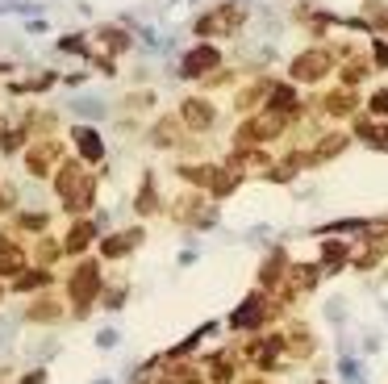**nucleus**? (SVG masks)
<instances>
[{
	"label": "nucleus",
	"mask_w": 388,
	"mask_h": 384,
	"mask_svg": "<svg viewBox=\"0 0 388 384\" xmlns=\"http://www.w3.org/2000/svg\"><path fill=\"white\" fill-rule=\"evenodd\" d=\"M176 134H180V130H176V117H163V125H155V142H159V146H171Z\"/></svg>",
	"instance_id": "obj_21"
},
{
	"label": "nucleus",
	"mask_w": 388,
	"mask_h": 384,
	"mask_svg": "<svg viewBox=\"0 0 388 384\" xmlns=\"http://www.w3.org/2000/svg\"><path fill=\"white\" fill-rule=\"evenodd\" d=\"M59 197H63V209H71V213H84L92 205V180L84 176L79 163H63V171H59Z\"/></svg>",
	"instance_id": "obj_1"
},
{
	"label": "nucleus",
	"mask_w": 388,
	"mask_h": 384,
	"mask_svg": "<svg viewBox=\"0 0 388 384\" xmlns=\"http://www.w3.org/2000/svg\"><path fill=\"white\" fill-rule=\"evenodd\" d=\"M25 130H29V121H25V117H17V121H8V130L0 134V146H4V155H17V146H21V138H25Z\"/></svg>",
	"instance_id": "obj_13"
},
{
	"label": "nucleus",
	"mask_w": 388,
	"mask_h": 384,
	"mask_svg": "<svg viewBox=\"0 0 388 384\" xmlns=\"http://www.w3.org/2000/svg\"><path fill=\"white\" fill-rule=\"evenodd\" d=\"M263 318H267V309H263V297H247V301H242V305H238V314H234V318H230V322H234V326H238V330H242V326H247V330H251V326H259V322H263Z\"/></svg>",
	"instance_id": "obj_9"
},
{
	"label": "nucleus",
	"mask_w": 388,
	"mask_h": 384,
	"mask_svg": "<svg viewBox=\"0 0 388 384\" xmlns=\"http://www.w3.org/2000/svg\"><path fill=\"white\" fill-rule=\"evenodd\" d=\"M38 255H42V263H50V259H59V247H54V243H42Z\"/></svg>",
	"instance_id": "obj_28"
},
{
	"label": "nucleus",
	"mask_w": 388,
	"mask_h": 384,
	"mask_svg": "<svg viewBox=\"0 0 388 384\" xmlns=\"http://www.w3.org/2000/svg\"><path fill=\"white\" fill-rule=\"evenodd\" d=\"M159 209V201H155V184H150V176H146V184H142V192H138V213H155Z\"/></svg>",
	"instance_id": "obj_22"
},
{
	"label": "nucleus",
	"mask_w": 388,
	"mask_h": 384,
	"mask_svg": "<svg viewBox=\"0 0 388 384\" xmlns=\"http://www.w3.org/2000/svg\"><path fill=\"white\" fill-rule=\"evenodd\" d=\"M280 130H284V121H280V117H255V121H247V125L238 130V146H242V142L272 138V134H280Z\"/></svg>",
	"instance_id": "obj_6"
},
{
	"label": "nucleus",
	"mask_w": 388,
	"mask_h": 384,
	"mask_svg": "<svg viewBox=\"0 0 388 384\" xmlns=\"http://www.w3.org/2000/svg\"><path fill=\"white\" fill-rule=\"evenodd\" d=\"M355 109V92H334L330 96V113H351Z\"/></svg>",
	"instance_id": "obj_26"
},
{
	"label": "nucleus",
	"mask_w": 388,
	"mask_h": 384,
	"mask_svg": "<svg viewBox=\"0 0 388 384\" xmlns=\"http://www.w3.org/2000/svg\"><path fill=\"white\" fill-rule=\"evenodd\" d=\"M75 142H79V155H84L88 163H100V159H104V142H100V134H96V130L75 125Z\"/></svg>",
	"instance_id": "obj_7"
},
{
	"label": "nucleus",
	"mask_w": 388,
	"mask_h": 384,
	"mask_svg": "<svg viewBox=\"0 0 388 384\" xmlns=\"http://www.w3.org/2000/svg\"><path fill=\"white\" fill-rule=\"evenodd\" d=\"M359 134H364L372 146H388V125H359Z\"/></svg>",
	"instance_id": "obj_24"
},
{
	"label": "nucleus",
	"mask_w": 388,
	"mask_h": 384,
	"mask_svg": "<svg viewBox=\"0 0 388 384\" xmlns=\"http://www.w3.org/2000/svg\"><path fill=\"white\" fill-rule=\"evenodd\" d=\"M96 42H100L104 50H113V54H121V50L130 46V42H125V33H117V29H100V33H96Z\"/></svg>",
	"instance_id": "obj_16"
},
{
	"label": "nucleus",
	"mask_w": 388,
	"mask_h": 384,
	"mask_svg": "<svg viewBox=\"0 0 388 384\" xmlns=\"http://www.w3.org/2000/svg\"><path fill=\"white\" fill-rule=\"evenodd\" d=\"M21 384H42V372H29V376H25Z\"/></svg>",
	"instance_id": "obj_31"
},
{
	"label": "nucleus",
	"mask_w": 388,
	"mask_h": 384,
	"mask_svg": "<svg viewBox=\"0 0 388 384\" xmlns=\"http://www.w3.org/2000/svg\"><path fill=\"white\" fill-rule=\"evenodd\" d=\"M180 117H184V121H188L192 130H209V125H213V109H209L205 100H184Z\"/></svg>",
	"instance_id": "obj_10"
},
{
	"label": "nucleus",
	"mask_w": 388,
	"mask_h": 384,
	"mask_svg": "<svg viewBox=\"0 0 388 384\" xmlns=\"http://www.w3.org/2000/svg\"><path fill=\"white\" fill-rule=\"evenodd\" d=\"M339 151H347V134H330V138H322V146H318L322 159H334Z\"/></svg>",
	"instance_id": "obj_17"
},
{
	"label": "nucleus",
	"mask_w": 388,
	"mask_h": 384,
	"mask_svg": "<svg viewBox=\"0 0 388 384\" xmlns=\"http://www.w3.org/2000/svg\"><path fill=\"white\" fill-rule=\"evenodd\" d=\"M280 268H284V251H276V255H272V259L263 263L259 280H263V284H276V280H280Z\"/></svg>",
	"instance_id": "obj_18"
},
{
	"label": "nucleus",
	"mask_w": 388,
	"mask_h": 384,
	"mask_svg": "<svg viewBox=\"0 0 388 384\" xmlns=\"http://www.w3.org/2000/svg\"><path fill=\"white\" fill-rule=\"evenodd\" d=\"M372 113H388V88H385V92H376V96H372Z\"/></svg>",
	"instance_id": "obj_29"
},
{
	"label": "nucleus",
	"mask_w": 388,
	"mask_h": 384,
	"mask_svg": "<svg viewBox=\"0 0 388 384\" xmlns=\"http://www.w3.org/2000/svg\"><path fill=\"white\" fill-rule=\"evenodd\" d=\"M288 284H293L297 293H305V289H313V284H318V268H309V263H297V268L288 272Z\"/></svg>",
	"instance_id": "obj_14"
},
{
	"label": "nucleus",
	"mask_w": 388,
	"mask_h": 384,
	"mask_svg": "<svg viewBox=\"0 0 388 384\" xmlns=\"http://www.w3.org/2000/svg\"><path fill=\"white\" fill-rule=\"evenodd\" d=\"M142 243V230H125V234H113V238H104V259H121V255H130L134 247Z\"/></svg>",
	"instance_id": "obj_8"
},
{
	"label": "nucleus",
	"mask_w": 388,
	"mask_h": 384,
	"mask_svg": "<svg viewBox=\"0 0 388 384\" xmlns=\"http://www.w3.org/2000/svg\"><path fill=\"white\" fill-rule=\"evenodd\" d=\"M96 293H100V272H96V263H79L75 276H71V301H75V309L84 314V309L96 301Z\"/></svg>",
	"instance_id": "obj_2"
},
{
	"label": "nucleus",
	"mask_w": 388,
	"mask_h": 384,
	"mask_svg": "<svg viewBox=\"0 0 388 384\" xmlns=\"http://www.w3.org/2000/svg\"><path fill=\"white\" fill-rule=\"evenodd\" d=\"M297 105V96H293V88H284V84H276V92H272V109H293Z\"/></svg>",
	"instance_id": "obj_25"
},
{
	"label": "nucleus",
	"mask_w": 388,
	"mask_h": 384,
	"mask_svg": "<svg viewBox=\"0 0 388 384\" xmlns=\"http://www.w3.org/2000/svg\"><path fill=\"white\" fill-rule=\"evenodd\" d=\"M59 314H63V309H59V301H38V305H29V309H25V318H29V322H54Z\"/></svg>",
	"instance_id": "obj_15"
},
{
	"label": "nucleus",
	"mask_w": 388,
	"mask_h": 384,
	"mask_svg": "<svg viewBox=\"0 0 388 384\" xmlns=\"http://www.w3.org/2000/svg\"><path fill=\"white\" fill-rule=\"evenodd\" d=\"M92 234H96V226H92V222H75V226H71V234H67V243H63V251L79 255V251L92 243Z\"/></svg>",
	"instance_id": "obj_12"
},
{
	"label": "nucleus",
	"mask_w": 388,
	"mask_h": 384,
	"mask_svg": "<svg viewBox=\"0 0 388 384\" xmlns=\"http://www.w3.org/2000/svg\"><path fill=\"white\" fill-rule=\"evenodd\" d=\"M209 372H213V384H230V376H234V368H230V360H226V355H213Z\"/></svg>",
	"instance_id": "obj_20"
},
{
	"label": "nucleus",
	"mask_w": 388,
	"mask_h": 384,
	"mask_svg": "<svg viewBox=\"0 0 388 384\" xmlns=\"http://www.w3.org/2000/svg\"><path fill=\"white\" fill-rule=\"evenodd\" d=\"M372 54H376V63H380V67H388V46H380V42H376V50H372Z\"/></svg>",
	"instance_id": "obj_30"
},
{
	"label": "nucleus",
	"mask_w": 388,
	"mask_h": 384,
	"mask_svg": "<svg viewBox=\"0 0 388 384\" xmlns=\"http://www.w3.org/2000/svg\"><path fill=\"white\" fill-rule=\"evenodd\" d=\"M25 268V251L8 238H0V276H17Z\"/></svg>",
	"instance_id": "obj_11"
},
{
	"label": "nucleus",
	"mask_w": 388,
	"mask_h": 384,
	"mask_svg": "<svg viewBox=\"0 0 388 384\" xmlns=\"http://www.w3.org/2000/svg\"><path fill=\"white\" fill-rule=\"evenodd\" d=\"M322 255H326V268L347 263V247H343V243H326V247H322Z\"/></svg>",
	"instance_id": "obj_23"
},
{
	"label": "nucleus",
	"mask_w": 388,
	"mask_h": 384,
	"mask_svg": "<svg viewBox=\"0 0 388 384\" xmlns=\"http://www.w3.org/2000/svg\"><path fill=\"white\" fill-rule=\"evenodd\" d=\"M17 222H21L25 230H46V213H21Z\"/></svg>",
	"instance_id": "obj_27"
},
{
	"label": "nucleus",
	"mask_w": 388,
	"mask_h": 384,
	"mask_svg": "<svg viewBox=\"0 0 388 384\" xmlns=\"http://www.w3.org/2000/svg\"><path fill=\"white\" fill-rule=\"evenodd\" d=\"M251 384H259V381H251Z\"/></svg>",
	"instance_id": "obj_32"
},
{
	"label": "nucleus",
	"mask_w": 388,
	"mask_h": 384,
	"mask_svg": "<svg viewBox=\"0 0 388 384\" xmlns=\"http://www.w3.org/2000/svg\"><path fill=\"white\" fill-rule=\"evenodd\" d=\"M213 67H217V50H213V46H196V50H188V54H184L180 75L196 79V75H205V71H213Z\"/></svg>",
	"instance_id": "obj_3"
},
{
	"label": "nucleus",
	"mask_w": 388,
	"mask_h": 384,
	"mask_svg": "<svg viewBox=\"0 0 388 384\" xmlns=\"http://www.w3.org/2000/svg\"><path fill=\"white\" fill-rule=\"evenodd\" d=\"M330 71V54L326 50H305L297 63H293V75L297 79H322Z\"/></svg>",
	"instance_id": "obj_4"
},
{
	"label": "nucleus",
	"mask_w": 388,
	"mask_h": 384,
	"mask_svg": "<svg viewBox=\"0 0 388 384\" xmlns=\"http://www.w3.org/2000/svg\"><path fill=\"white\" fill-rule=\"evenodd\" d=\"M59 163V146L54 142H38L29 155H25V167H29V176H50V167Z\"/></svg>",
	"instance_id": "obj_5"
},
{
	"label": "nucleus",
	"mask_w": 388,
	"mask_h": 384,
	"mask_svg": "<svg viewBox=\"0 0 388 384\" xmlns=\"http://www.w3.org/2000/svg\"><path fill=\"white\" fill-rule=\"evenodd\" d=\"M50 284V276L46 272H25V276H17V293H29V289H46Z\"/></svg>",
	"instance_id": "obj_19"
}]
</instances>
